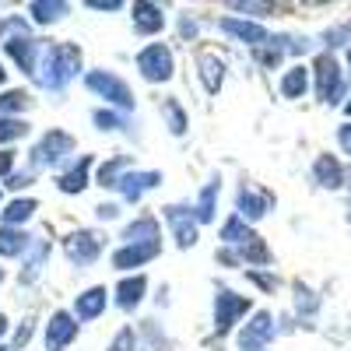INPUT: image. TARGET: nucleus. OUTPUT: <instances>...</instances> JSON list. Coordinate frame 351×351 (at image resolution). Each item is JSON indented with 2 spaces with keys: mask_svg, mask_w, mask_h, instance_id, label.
<instances>
[{
  "mask_svg": "<svg viewBox=\"0 0 351 351\" xmlns=\"http://www.w3.org/2000/svg\"><path fill=\"white\" fill-rule=\"evenodd\" d=\"M81 334V324L71 309H53L49 319L43 324V344L46 351H67Z\"/></svg>",
  "mask_w": 351,
  "mask_h": 351,
  "instance_id": "14",
  "label": "nucleus"
},
{
  "mask_svg": "<svg viewBox=\"0 0 351 351\" xmlns=\"http://www.w3.org/2000/svg\"><path fill=\"white\" fill-rule=\"evenodd\" d=\"M81 84L92 92L95 99H102L106 109H120L127 116H134L137 109V95H134V88L123 74H116V71H106V67H92V71H84Z\"/></svg>",
  "mask_w": 351,
  "mask_h": 351,
  "instance_id": "3",
  "label": "nucleus"
},
{
  "mask_svg": "<svg viewBox=\"0 0 351 351\" xmlns=\"http://www.w3.org/2000/svg\"><path fill=\"white\" fill-rule=\"evenodd\" d=\"M158 116H162V127L172 137H186L190 134V112H186V106L176 99V95H165L158 102Z\"/></svg>",
  "mask_w": 351,
  "mask_h": 351,
  "instance_id": "29",
  "label": "nucleus"
},
{
  "mask_svg": "<svg viewBox=\"0 0 351 351\" xmlns=\"http://www.w3.org/2000/svg\"><path fill=\"white\" fill-rule=\"evenodd\" d=\"M253 56V64L256 67H263V71H281V64H285V43H281V36H271V43L267 46H260V49H253L250 53Z\"/></svg>",
  "mask_w": 351,
  "mask_h": 351,
  "instance_id": "37",
  "label": "nucleus"
},
{
  "mask_svg": "<svg viewBox=\"0 0 351 351\" xmlns=\"http://www.w3.org/2000/svg\"><path fill=\"white\" fill-rule=\"evenodd\" d=\"M36 324H39L36 316H25L21 324L14 327V337H11V351H25V348H28V341H32V334H36Z\"/></svg>",
  "mask_w": 351,
  "mask_h": 351,
  "instance_id": "43",
  "label": "nucleus"
},
{
  "mask_svg": "<svg viewBox=\"0 0 351 351\" xmlns=\"http://www.w3.org/2000/svg\"><path fill=\"white\" fill-rule=\"evenodd\" d=\"M309 180H313L319 190L337 193V190L348 186V165H344L337 155H330V152H319V155L313 158V165H309Z\"/></svg>",
  "mask_w": 351,
  "mask_h": 351,
  "instance_id": "18",
  "label": "nucleus"
},
{
  "mask_svg": "<svg viewBox=\"0 0 351 351\" xmlns=\"http://www.w3.org/2000/svg\"><path fill=\"white\" fill-rule=\"evenodd\" d=\"M200 28H204V18L197 11H180V18H176V36H180V43H197Z\"/></svg>",
  "mask_w": 351,
  "mask_h": 351,
  "instance_id": "39",
  "label": "nucleus"
},
{
  "mask_svg": "<svg viewBox=\"0 0 351 351\" xmlns=\"http://www.w3.org/2000/svg\"><path fill=\"white\" fill-rule=\"evenodd\" d=\"M344 28H348V36H351V18H348V21H344Z\"/></svg>",
  "mask_w": 351,
  "mask_h": 351,
  "instance_id": "56",
  "label": "nucleus"
},
{
  "mask_svg": "<svg viewBox=\"0 0 351 351\" xmlns=\"http://www.w3.org/2000/svg\"><path fill=\"white\" fill-rule=\"evenodd\" d=\"M309 88H313V71H309V64H302V60L288 64V67L281 71V77H278V92H281V99H288V102L306 99Z\"/></svg>",
  "mask_w": 351,
  "mask_h": 351,
  "instance_id": "24",
  "label": "nucleus"
},
{
  "mask_svg": "<svg viewBox=\"0 0 351 351\" xmlns=\"http://www.w3.org/2000/svg\"><path fill=\"white\" fill-rule=\"evenodd\" d=\"M253 313V299L243 291L228 288V285H215V299H211V327L215 337H228L243 327V319Z\"/></svg>",
  "mask_w": 351,
  "mask_h": 351,
  "instance_id": "5",
  "label": "nucleus"
},
{
  "mask_svg": "<svg viewBox=\"0 0 351 351\" xmlns=\"http://www.w3.org/2000/svg\"><path fill=\"white\" fill-rule=\"evenodd\" d=\"M169 337L165 330L158 327V319H144L137 327V351H169Z\"/></svg>",
  "mask_w": 351,
  "mask_h": 351,
  "instance_id": "36",
  "label": "nucleus"
},
{
  "mask_svg": "<svg viewBox=\"0 0 351 351\" xmlns=\"http://www.w3.org/2000/svg\"><path fill=\"white\" fill-rule=\"evenodd\" d=\"M344 116H348V120H351V95H348V102H344Z\"/></svg>",
  "mask_w": 351,
  "mask_h": 351,
  "instance_id": "52",
  "label": "nucleus"
},
{
  "mask_svg": "<svg viewBox=\"0 0 351 351\" xmlns=\"http://www.w3.org/2000/svg\"><path fill=\"white\" fill-rule=\"evenodd\" d=\"M162 221H165V228H169L176 250L186 253V250H193V246L200 243V225H197V218H193V211H190V200L165 204V208H162Z\"/></svg>",
  "mask_w": 351,
  "mask_h": 351,
  "instance_id": "10",
  "label": "nucleus"
},
{
  "mask_svg": "<svg viewBox=\"0 0 351 351\" xmlns=\"http://www.w3.org/2000/svg\"><path fill=\"white\" fill-rule=\"evenodd\" d=\"M120 215H123V204L120 200H102V204H95V221H120Z\"/></svg>",
  "mask_w": 351,
  "mask_h": 351,
  "instance_id": "44",
  "label": "nucleus"
},
{
  "mask_svg": "<svg viewBox=\"0 0 351 351\" xmlns=\"http://www.w3.org/2000/svg\"><path fill=\"white\" fill-rule=\"evenodd\" d=\"M71 158H77V137L64 127H49L28 148V169L36 172H60Z\"/></svg>",
  "mask_w": 351,
  "mask_h": 351,
  "instance_id": "2",
  "label": "nucleus"
},
{
  "mask_svg": "<svg viewBox=\"0 0 351 351\" xmlns=\"http://www.w3.org/2000/svg\"><path fill=\"white\" fill-rule=\"evenodd\" d=\"M49 256H53V239H46V236H32V246H28V253L21 256L18 285H21V288H32V285L43 278Z\"/></svg>",
  "mask_w": 351,
  "mask_h": 351,
  "instance_id": "21",
  "label": "nucleus"
},
{
  "mask_svg": "<svg viewBox=\"0 0 351 351\" xmlns=\"http://www.w3.org/2000/svg\"><path fill=\"white\" fill-rule=\"evenodd\" d=\"M165 183V172L162 169H130L123 176V183L116 186V193H120V204H141L148 193H155L158 186Z\"/></svg>",
  "mask_w": 351,
  "mask_h": 351,
  "instance_id": "16",
  "label": "nucleus"
},
{
  "mask_svg": "<svg viewBox=\"0 0 351 351\" xmlns=\"http://www.w3.org/2000/svg\"><path fill=\"white\" fill-rule=\"evenodd\" d=\"M278 334H281L278 316L271 309H253L246 316V324L236 330V344H239V351H263L274 344Z\"/></svg>",
  "mask_w": 351,
  "mask_h": 351,
  "instance_id": "8",
  "label": "nucleus"
},
{
  "mask_svg": "<svg viewBox=\"0 0 351 351\" xmlns=\"http://www.w3.org/2000/svg\"><path fill=\"white\" fill-rule=\"evenodd\" d=\"M134 71L144 84H169L176 77V53L169 43H148L134 56Z\"/></svg>",
  "mask_w": 351,
  "mask_h": 351,
  "instance_id": "7",
  "label": "nucleus"
},
{
  "mask_svg": "<svg viewBox=\"0 0 351 351\" xmlns=\"http://www.w3.org/2000/svg\"><path fill=\"white\" fill-rule=\"evenodd\" d=\"M274 193L271 190H263V186H253V183H239V190H236V215L243 218V221H250V225H256V221H263L271 211H274Z\"/></svg>",
  "mask_w": 351,
  "mask_h": 351,
  "instance_id": "15",
  "label": "nucleus"
},
{
  "mask_svg": "<svg viewBox=\"0 0 351 351\" xmlns=\"http://www.w3.org/2000/svg\"><path fill=\"white\" fill-rule=\"evenodd\" d=\"M28 109H36V95L28 88H4L0 92V116H25Z\"/></svg>",
  "mask_w": 351,
  "mask_h": 351,
  "instance_id": "33",
  "label": "nucleus"
},
{
  "mask_svg": "<svg viewBox=\"0 0 351 351\" xmlns=\"http://www.w3.org/2000/svg\"><path fill=\"white\" fill-rule=\"evenodd\" d=\"M250 285H256L263 295H274V291L281 288V278L274 274V267H260V271H243Z\"/></svg>",
  "mask_w": 351,
  "mask_h": 351,
  "instance_id": "41",
  "label": "nucleus"
},
{
  "mask_svg": "<svg viewBox=\"0 0 351 351\" xmlns=\"http://www.w3.org/2000/svg\"><path fill=\"white\" fill-rule=\"evenodd\" d=\"M144 299H148V274H123L112 288V306L127 316L137 313Z\"/></svg>",
  "mask_w": 351,
  "mask_h": 351,
  "instance_id": "22",
  "label": "nucleus"
},
{
  "mask_svg": "<svg viewBox=\"0 0 351 351\" xmlns=\"http://www.w3.org/2000/svg\"><path fill=\"white\" fill-rule=\"evenodd\" d=\"M263 351H267V348H263Z\"/></svg>",
  "mask_w": 351,
  "mask_h": 351,
  "instance_id": "58",
  "label": "nucleus"
},
{
  "mask_svg": "<svg viewBox=\"0 0 351 351\" xmlns=\"http://www.w3.org/2000/svg\"><path fill=\"white\" fill-rule=\"evenodd\" d=\"M215 263L225 271H239L243 267V260H239V250H232V246H218L215 250Z\"/></svg>",
  "mask_w": 351,
  "mask_h": 351,
  "instance_id": "45",
  "label": "nucleus"
},
{
  "mask_svg": "<svg viewBox=\"0 0 351 351\" xmlns=\"http://www.w3.org/2000/svg\"><path fill=\"white\" fill-rule=\"evenodd\" d=\"M14 169H18V152L14 148H0V183H4Z\"/></svg>",
  "mask_w": 351,
  "mask_h": 351,
  "instance_id": "46",
  "label": "nucleus"
},
{
  "mask_svg": "<svg viewBox=\"0 0 351 351\" xmlns=\"http://www.w3.org/2000/svg\"><path fill=\"white\" fill-rule=\"evenodd\" d=\"M28 134H32L28 116H0V148H14Z\"/></svg>",
  "mask_w": 351,
  "mask_h": 351,
  "instance_id": "35",
  "label": "nucleus"
},
{
  "mask_svg": "<svg viewBox=\"0 0 351 351\" xmlns=\"http://www.w3.org/2000/svg\"><path fill=\"white\" fill-rule=\"evenodd\" d=\"M165 243H116L109 250V267L116 274H144L148 263L162 256Z\"/></svg>",
  "mask_w": 351,
  "mask_h": 351,
  "instance_id": "9",
  "label": "nucleus"
},
{
  "mask_svg": "<svg viewBox=\"0 0 351 351\" xmlns=\"http://www.w3.org/2000/svg\"><path fill=\"white\" fill-rule=\"evenodd\" d=\"M95 165H99L95 155H77L53 176V186L60 190L64 197H81L88 186L95 183Z\"/></svg>",
  "mask_w": 351,
  "mask_h": 351,
  "instance_id": "13",
  "label": "nucleus"
},
{
  "mask_svg": "<svg viewBox=\"0 0 351 351\" xmlns=\"http://www.w3.org/2000/svg\"><path fill=\"white\" fill-rule=\"evenodd\" d=\"M0 208H4V183H0Z\"/></svg>",
  "mask_w": 351,
  "mask_h": 351,
  "instance_id": "55",
  "label": "nucleus"
},
{
  "mask_svg": "<svg viewBox=\"0 0 351 351\" xmlns=\"http://www.w3.org/2000/svg\"><path fill=\"white\" fill-rule=\"evenodd\" d=\"M106 351H137V330L130 324H123L120 330L112 334V341L106 344Z\"/></svg>",
  "mask_w": 351,
  "mask_h": 351,
  "instance_id": "42",
  "label": "nucleus"
},
{
  "mask_svg": "<svg viewBox=\"0 0 351 351\" xmlns=\"http://www.w3.org/2000/svg\"><path fill=\"white\" fill-rule=\"evenodd\" d=\"M130 169H137V165H134V155H123V152H120V155H106V158L95 165V186L116 193V186L123 183V176H127Z\"/></svg>",
  "mask_w": 351,
  "mask_h": 351,
  "instance_id": "27",
  "label": "nucleus"
},
{
  "mask_svg": "<svg viewBox=\"0 0 351 351\" xmlns=\"http://www.w3.org/2000/svg\"><path fill=\"white\" fill-rule=\"evenodd\" d=\"M109 306H112V288H106V285H88L84 291H77V295H74L71 313L77 316V324H95L99 316H106Z\"/></svg>",
  "mask_w": 351,
  "mask_h": 351,
  "instance_id": "19",
  "label": "nucleus"
},
{
  "mask_svg": "<svg viewBox=\"0 0 351 351\" xmlns=\"http://www.w3.org/2000/svg\"><path fill=\"white\" fill-rule=\"evenodd\" d=\"M84 77V49L71 39H53L46 43L43 49V60H39V71H36V88L39 92H49V95H64L67 88Z\"/></svg>",
  "mask_w": 351,
  "mask_h": 351,
  "instance_id": "1",
  "label": "nucleus"
},
{
  "mask_svg": "<svg viewBox=\"0 0 351 351\" xmlns=\"http://www.w3.org/2000/svg\"><path fill=\"white\" fill-rule=\"evenodd\" d=\"M8 334H11V319H8V313H0V344H4Z\"/></svg>",
  "mask_w": 351,
  "mask_h": 351,
  "instance_id": "49",
  "label": "nucleus"
},
{
  "mask_svg": "<svg viewBox=\"0 0 351 351\" xmlns=\"http://www.w3.org/2000/svg\"><path fill=\"white\" fill-rule=\"evenodd\" d=\"M218 197H221V176L211 172L208 183H204V186L197 190V197L190 200V211H193V218H197L200 228L211 225V221H218Z\"/></svg>",
  "mask_w": 351,
  "mask_h": 351,
  "instance_id": "23",
  "label": "nucleus"
},
{
  "mask_svg": "<svg viewBox=\"0 0 351 351\" xmlns=\"http://www.w3.org/2000/svg\"><path fill=\"white\" fill-rule=\"evenodd\" d=\"M215 28H218V32H221L225 39L246 46L250 53H253V49H260V46H267V43H271V36H274L267 25L250 21V18H239V14H225V18H218V21H215Z\"/></svg>",
  "mask_w": 351,
  "mask_h": 351,
  "instance_id": "11",
  "label": "nucleus"
},
{
  "mask_svg": "<svg viewBox=\"0 0 351 351\" xmlns=\"http://www.w3.org/2000/svg\"><path fill=\"white\" fill-rule=\"evenodd\" d=\"M344 218H348V225H351V193H348V204H344Z\"/></svg>",
  "mask_w": 351,
  "mask_h": 351,
  "instance_id": "51",
  "label": "nucleus"
},
{
  "mask_svg": "<svg viewBox=\"0 0 351 351\" xmlns=\"http://www.w3.org/2000/svg\"><path fill=\"white\" fill-rule=\"evenodd\" d=\"M39 215V200L36 197H11L4 208H0V225H11V228H28V221H32Z\"/></svg>",
  "mask_w": 351,
  "mask_h": 351,
  "instance_id": "28",
  "label": "nucleus"
},
{
  "mask_svg": "<svg viewBox=\"0 0 351 351\" xmlns=\"http://www.w3.org/2000/svg\"><path fill=\"white\" fill-rule=\"evenodd\" d=\"M36 180H39V172L25 165V169H14V172L8 176V180H4V190H11L14 197H21L25 190H32V186H36Z\"/></svg>",
  "mask_w": 351,
  "mask_h": 351,
  "instance_id": "40",
  "label": "nucleus"
},
{
  "mask_svg": "<svg viewBox=\"0 0 351 351\" xmlns=\"http://www.w3.org/2000/svg\"><path fill=\"white\" fill-rule=\"evenodd\" d=\"M0 351H11V344H0Z\"/></svg>",
  "mask_w": 351,
  "mask_h": 351,
  "instance_id": "57",
  "label": "nucleus"
},
{
  "mask_svg": "<svg viewBox=\"0 0 351 351\" xmlns=\"http://www.w3.org/2000/svg\"><path fill=\"white\" fill-rule=\"evenodd\" d=\"M92 127L99 134H130V116L120 112V109L99 106V109H92Z\"/></svg>",
  "mask_w": 351,
  "mask_h": 351,
  "instance_id": "32",
  "label": "nucleus"
},
{
  "mask_svg": "<svg viewBox=\"0 0 351 351\" xmlns=\"http://www.w3.org/2000/svg\"><path fill=\"white\" fill-rule=\"evenodd\" d=\"M116 239H120V243H165L162 239V218L152 215V211H144L134 221H127Z\"/></svg>",
  "mask_w": 351,
  "mask_h": 351,
  "instance_id": "26",
  "label": "nucleus"
},
{
  "mask_svg": "<svg viewBox=\"0 0 351 351\" xmlns=\"http://www.w3.org/2000/svg\"><path fill=\"white\" fill-rule=\"evenodd\" d=\"M193 67H197V81H200V88H204V92H208L211 99H218V95H221V88H225V77H228L225 60H221L215 49H200V53L193 56Z\"/></svg>",
  "mask_w": 351,
  "mask_h": 351,
  "instance_id": "20",
  "label": "nucleus"
},
{
  "mask_svg": "<svg viewBox=\"0 0 351 351\" xmlns=\"http://www.w3.org/2000/svg\"><path fill=\"white\" fill-rule=\"evenodd\" d=\"M228 11H236L239 18H250V21H260L271 18L281 11V4H267V0H236V4H228Z\"/></svg>",
  "mask_w": 351,
  "mask_h": 351,
  "instance_id": "38",
  "label": "nucleus"
},
{
  "mask_svg": "<svg viewBox=\"0 0 351 351\" xmlns=\"http://www.w3.org/2000/svg\"><path fill=\"white\" fill-rule=\"evenodd\" d=\"M88 11H102V14H112V11H123L127 4L123 0H84Z\"/></svg>",
  "mask_w": 351,
  "mask_h": 351,
  "instance_id": "47",
  "label": "nucleus"
},
{
  "mask_svg": "<svg viewBox=\"0 0 351 351\" xmlns=\"http://www.w3.org/2000/svg\"><path fill=\"white\" fill-rule=\"evenodd\" d=\"M0 46H4V56L14 64V71H21L25 77H36L39 60H43V49H46V43H43L39 36H32V32H18V36L4 39Z\"/></svg>",
  "mask_w": 351,
  "mask_h": 351,
  "instance_id": "12",
  "label": "nucleus"
},
{
  "mask_svg": "<svg viewBox=\"0 0 351 351\" xmlns=\"http://www.w3.org/2000/svg\"><path fill=\"white\" fill-rule=\"evenodd\" d=\"M32 246V232L28 228H11L0 225V260H21Z\"/></svg>",
  "mask_w": 351,
  "mask_h": 351,
  "instance_id": "31",
  "label": "nucleus"
},
{
  "mask_svg": "<svg viewBox=\"0 0 351 351\" xmlns=\"http://www.w3.org/2000/svg\"><path fill=\"white\" fill-rule=\"evenodd\" d=\"M256 236V228L250 221H243L236 211H232L221 225H218V246H232V250H239L243 243H250Z\"/></svg>",
  "mask_w": 351,
  "mask_h": 351,
  "instance_id": "30",
  "label": "nucleus"
},
{
  "mask_svg": "<svg viewBox=\"0 0 351 351\" xmlns=\"http://www.w3.org/2000/svg\"><path fill=\"white\" fill-rule=\"evenodd\" d=\"M344 60H348V71H351V46H348V53H344Z\"/></svg>",
  "mask_w": 351,
  "mask_h": 351,
  "instance_id": "53",
  "label": "nucleus"
},
{
  "mask_svg": "<svg viewBox=\"0 0 351 351\" xmlns=\"http://www.w3.org/2000/svg\"><path fill=\"white\" fill-rule=\"evenodd\" d=\"M8 74H11V71L4 67V60H0V92H4V88H8Z\"/></svg>",
  "mask_w": 351,
  "mask_h": 351,
  "instance_id": "50",
  "label": "nucleus"
},
{
  "mask_svg": "<svg viewBox=\"0 0 351 351\" xmlns=\"http://www.w3.org/2000/svg\"><path fill=\"white\" fill-rule=\"evenodd\" d=\"M106 246H109V236L102 228H92V225H77L60 239V250H64L67 263L77 267V271L95 267V263L106 256Z\"/></svg>",
  "mask_w": 351,
  "mask_h": 351,
  "instance_id": "6",
  "label": "nucleus"
},
{
  "mask_svg": "<svg viewBox=\"0 0 351 351\" xmlns=\"http://www.w3.org/2000/svg\"><path fill=\"white\" fill-rule=\"evenodd\" d=\"M127 11H130V28H134V36H141V39H155V36H162V32H165V25H169L165 8L155 4V0H134Z\"/></svg>",
  "mask_w": 351,
  "mask_h": 351,
  "instance_id": "17",
  "label": "nucleus"
},
{
  "mask_svg": "<svg viewBox=\"0 0 351 351\" xmlns=\"http://www.w3.org/2000/svg\"><path fill=\"white\" fill-rule=\"evenodd\" d=\"M291 291H295V295H291L295 316H299V319H316V313H319V306H324V299H319L306 281H295V285H291Z\"/></svg>",
  "mask_w": 351,
  "mask_h": 351,
  "instance_id": "34",
  "label": "nucleus"
},
{
  "mask_svg": "<svg viewBox=\"0 0 351 351\" xmlns=\"http://www.w3.org/2000/svg\"><path fill=\"white\" fill-rule=\"evenodd\" d=\"M71 11H74V4H67V0H32V4H25V14L36 28L60 25L71 18Z\"/></svg>",
  "mask_w": 351,
  "mask_h": 351,
  "instance_id": "25",
  "label": "nucleus"
},
{
  "mask_svg": "<svg viewBox=\"0 0 351 351\" xmlns=\"http://www.w3.org/2000/svg\"><path fill=\"white\" fill-rule=\"evenodd\" d=\"M334 137H337V148H341V155H348V158H351V120H348V123H341Z\"/></svg>",
  "mask_w": 351,
  "mask_h": 351,
  "instance_id": "48",
  "label": "nucleus"
},
{
  "mask_svg": "<svg viewBox=\"0 0 351 351\" xmlns=\"http://www.w3.org/2000/svg\"><path fill=\"white\" fill-rule=\"evenodd\" d=\"M4 281H8V271H4V267H0V285H4Z\"/></svg>",
  "mask_w": 351,
  "mask_h": 351,
  "instance_id": "54",
  "label": "nucleus"
},
{
  "mask_svg": "<svg viewBox=\"0 0 351 351\" xmlns=\"http://www.w3.org/2000/svg\"><path fill=\"white\" fill-rule=\"evenodd\" d=\"M309 71H313V92H316V99L324 106L348 102V95H351L348 92V71L341 67L337 53H316Z\"/></svg>",
  "mask_w": 351,
  "mask_h": 351,
  "instance_id": "4",
  "label": "nucleus"
}]
</instances>
